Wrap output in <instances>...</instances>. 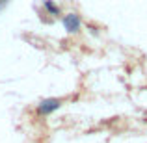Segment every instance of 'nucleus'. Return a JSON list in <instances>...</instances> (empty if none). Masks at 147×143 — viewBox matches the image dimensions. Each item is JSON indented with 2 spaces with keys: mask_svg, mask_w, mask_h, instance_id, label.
Segmentation results:
<instances>
[{
  "mask_svg": "<svg viewBox=\"0 0 147 143\" xmlns=\"http://www.w3.org/2000/svg\"><path fill=\"white\" fill-rule=\"evenodd\" d=\"M60 108H61V100L60 99H45V100H41V102L37 104L36 113H37V117H47V115L54 113V111L60 110Z\"/></svg>",
  "mask_w": 147,
  "mask_h": 143,
  "instance_id": "nucleus-1",
  "label": "nucleus"
},
{
  "mask_svg": "<svg viewBox=\"0 0 147 143\" xmlns=\"http://www.w3.org/2000/svg\"><path fill=\"white\" fill-rule=\"evenodd\" d=\"M80 17L76 13H69V15H65L63 17V26H65V30H67L69 34H78L80 32Z\"/></svg>",
  "mask_w": 147,
  "mask_h": 143,
  "instance_id": "nucleus-2",
  "label": "nucleus"
},
{
  "mask_svg": "<svg viewBox=\"0 0 147 143\" xmlns=\"http://www.w3.org/2000/svg\"><path fill=\"white\" fill-rule=\"evenodd\" d=\"M43 6H45V9H47L50 15H54V17H60L61 11H60V7H58L56 4L52 2V0H43Z\"/></svg>",
  "mask_w": 147,
  "mask_h": 143,
  "instance_id": "nucleus-3",
  "label": "nucleus"
}]
</instances>
